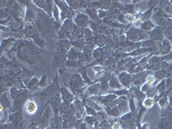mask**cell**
I'll return each mask as SVG.
<instances>
[{"mask_svg": "<svg viewBox=\"0 0 172 129\" xmlns=\"http://www.w3.org/2000/svg\"><path fill=\"white\" fill-rule=\"evenodd\" d=\"M100 85H101V83H95V84H92L91 87H89L87 92L90 95H96L98 93V91L100 90Z\"/></svg>", "mask_w": 172, "mask_h": 129, "instance_id": "7", "label": "cell"}, {"mask_svg": "<svg viewBox=\"0 0 172 129\" xmlns=\"http://www.w3.org/2000/svg\"><path fill=\"white\" fill-rule=\"evenodd\" d=\"M39 84V81L38 79H36V78H33L32 79L29 81V83H27V88L29 89V90H34V89H35V87L37 86Z\"/></svg>", "mask_w": 172, "mask_h": 129, "instance_id": "9", "label": "cell"}, {"mask_svg": "<svg viewBox=\"0 0 172 129\" xmlns=\"http://www.w3.org/2000/svg\"><path fill=\"white\" fill-rule=\"evenodd\" d=\"M149 128V125L147 123H145L142 127H141V129H148Z\"/></svg>", "mask_w": 172, "mask_h": 129, "instance_id": "19", "label": "cell"}, {"mask_svg": "<svg viewBox=\"0 0 172 129\" xmlns=\"http://www.w3.org/2000/svg\"><path fill=\"white\" fill-rule=\"evenodd\" d=\"M1 104H2V107H10V102H9V99L7 96L5 94H4L2 96V98H1Z\"/></svg>", "mask_w": 172, "mask_h": 129, "instance_id": "10", "label": "cell"}, {"mask_svg": "<svg viewBox=\"0 0 172 129\" xmlns=\"http://www.w3.org/2000/svg\"><path fill=\"white\" fill-rule=\"evenodd\" d=\"M24 109H25V112L28 114L34 115V114L37 112V110H38L37 103L34 100H28L26 102V103H25Z\"/></svg>", "mask_w": 172, "mask_h": 129, "instance_id": "1", "label": "cell"}, {"mask_svg": "<svg viewBox=\"0 0 172 129\" xmlns=\"http://www.w3.org/2000/svg\"><path fill=\"white\" fill-rule=\"evenodd\" d=\"M110 88L112 89H121V84L119 81L117 80V79H115L114 77H111L110 79V83H109Z\"/></svg>", "mask_w": 172, "mask_h": 129, "instance_id": "6", "label": "cell"}, {"mask_svg": "<svg viewBox=\"0 0 172 129\" xmlns=\"http://www.w3.org/2000/svg\"><path fill=\"white\" fill-rule=\"evenodd\" d=\"M154 81H155V78L153 76H148L146 78V83H148L150 85H152L154 83Z\"/></svg>", "mask_w": 172, "mask_h": 129, "instance_id": "15", "label": "cell"}, {"mask_svg": "<svg viewBox=\"0 0 172 129\" xmlns=\"http://www.w3.org/2000/svg\"><path fill=\"white\" fill-rule=\"evenodd\" d=\"M109 127H110V124H109L106 121H102V123L101 124V128L102 129H106L108 128Z\"/></svg>", "mask_w": 172, "mask_h": 129, "instance_id": "18", "label": "cell"}, {"mask_svg": "<svg viewBox=\"0 0 172 129\" xmlns=\"http://www.w3.org/2000/svg\"><path fill=\"white\" fill-rule=\"evenodd\" d=\"M109 87H110V85L108 84V83H107V82H105V81H103V82H102V83H101V85H100V90H101L102 92H105V91H107V90H109Z\"/></svg>", "mask_w": 172, "mask_h": 129, "instance_id": "11", "label": "cell"}, {"mask_svg": "<svg viewBox=\"0 0 172 129\" xmlns=\"http://www.w3.org/2000/svg\"><path fill=\"white\" fill-rule=\"evenodd\" d=\"M62 120L60 117H54L50 121V126L53 129H60L62 128Z\"/></svg>", "mask_w": 172, "mask_h": 129, "instance_id": "5", "label": "cell"}, {"mask_svg": "<svg viewBox=\"0 0 172 129\" xmlns=\"http://www.w3.org/2000/svg\"><path fill=\"white\" fill-rule=\"evenodd\" d=\"M154 99L152 98V97H146L145 99H144L143 101V106L145 108V109H151L153 104H154Z\"/></svg>", "mask_w": 172, "mask_h": 129, "instance_id": "8", "label": "cell"}, {"mask_svg": "<svg viewBox=\"0 0 172 129\" xmlns=\"http://www.w3.org/2000/svg\"><path fill=\"white\" fill-rule=\"evenodd\" d=\"M47 84V77L46 76H42L41 80L39 81V86L41 87H45Z\"/></svg>", "mask_w": 172, "mask_h": 129, "instance_id": "13", "label": "cell"}, {"mask_svg": "<svg viewBox=\"0 0 172 129\" xmlns=\"http://www.w3.org/2000/svg\"><path fill=\"white\" fill-rule=\"evenodd\" d=\"M85 121H86L88 124H90L91 126L94 125L95 122V121L92 117H91V116H88V117H86V118H85Z\"/></svg>", "mask_w": 172, "mask_h": 129, "instance_id": "14", "label": "cell"}, {"mask_svg": "<svg viewBox=\"0 0 172 129\" xmlns=\"http://www.w3.org/2000/svg\"><path fill=\"white\" fill-rule=\"evenodd\" d=\"M26 100V96L25 95H19L18 97H16L15 99V102H14V108H15V110H18L22 108V106L23 105L24 102Z\"/></svg>", "mask_w": 172, "mask_h": 129, "instance_id": "3", "label": "cell"}, {"mask_svg": "<svg viewBox=\"0 0 172 129\" xmlns=\"http://www.w3.org/2000/svg\"><path fill=\"white\" fill-rule=\"evenodd\" d=\"M125 18L126 19V21L127 22H134V20H135V18H134V16H131V15H126Z\"/></svg>", "mask_w": 172, "mask_h": 129, "instance_id": "17", "label": "cell"}, {"mask_svg": "<svg viewBox=\"0 0 172 129\" xmlns=\"http://www.w3.org/2000/svg\"><path fill=\"white\" fill-rule=\"evenodd\" d=\"M61 94H62V99L65 103H70L73 101V96L65 88L61 89Z\"/></svg>", "mask_w": 172, "mask_h": 129, "instance_id": "4", "label": "cell"}, {"mask_svg": "<svg viewBox=\"0 0 172 129\" xmlns=\"http://www.w3.org/2000/svg\"><path fill=\"white\" fill-rule=\"evenodd\" d=\"M122 128V124L121 122H115L113 127H112V129H121Z\"/></svg>", "mask_w": 172, "mask_h": 129, "instance_id": "16", "label": "cell"}, {"mask_svg": "<svg viewBox=\"0 0 172 129\" xmlns=\"http://www.w3.org/2000/svg\"><path fill=\"white\" fill-rule=\"evenodd\" d=\"M46 129H52V128H47Z\"/></svg>", "mask_w": 172, "mask_h": 129, "instance_id": "21", "label": "cell"}, {"mask_svg": "<svg viewBox=\"0 0 172 129\" xmlns=\"http://www.w3.org/2000/svg\"><path fill=\"white\" fill-rule=\"evenodd\" d=\"M131 75L127 72H122L119 75V80L121 84H123L126 87H129L131 83Z\"/></svg>", "mask_w": 172, "mask_h": 129, "instance_id": "2", "label": "cell"}, {"mask_svg": "<svg viewBox=\"0 0 172 129\" xmlns=\"http://www.w3.org/2000/svg\"><path fill=\"white\" fill-rule=\"evenodd\" d=\"M129 108H130V109L133 113L135 111V103H134V101H133V97H131L130 100H129Z\"/></svg>", "mask_w": 172, "mask_h": 129, "instance_id": "12", "label": "cell"}, {"mask_svg": "<svg viewBox=\"0 0 172 129\" xmlns=\"http://www.w3.org/2000/svg\"><path fill=\"white\" fill-rule=\"evenodd\" d=\"M80 129H87L86 128L85 124H81V126H80Z\"/></svg>", "mask_w": 172, "mask_h": 129, "instance_id": "20", "label": "cell"}]
</instances>
